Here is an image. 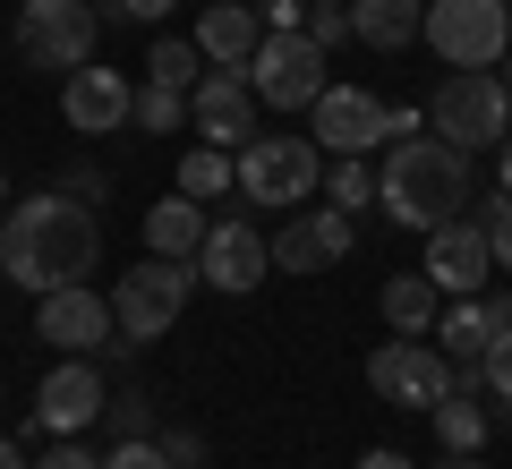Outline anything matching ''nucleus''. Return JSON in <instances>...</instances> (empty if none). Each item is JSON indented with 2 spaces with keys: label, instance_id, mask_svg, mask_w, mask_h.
<instances>
[{
  "label": "nucleus",
  "instance_id": "a211bd4d",
  "mask_svg": "<svg viewBox=\"0 0 512 469\" xmlns=\"http://www.w3.org/2000/svg\"><path fill=\"white\" fill-rule=\"evenodd\" d=\"M205 231H214V214H205L197 197H180V188H171L163 205H146V256H171V265H197Z\"/></svg>",
  "mask_w": 512,
  "mask_h": 469
},
{
  "label": "nucleus",
  "instance_id": "72a5a7b5",
  "mask_svg": "<svg viewBox=\"0 0 512 469\" xmlns=\"http://www.w3.org/2000/svg\"><path fill=\"white\" fill-rule=\"evenodd\" d=\"M26 469H103V461H94L77 435H52V452H43V461H26Z\"/></svg>",
  "mask_w": 512,
  "mask_h": 469
},
{
  "label": "nucleus",
  "instance_id": "37998d69",
  "mask_svg": "<svg viewBox=\"0 0 512 469\" xmlns=\"http://www.w3.org/2000/svg\"><path fill=\"white\" fill-rule=\"evenodd\" d=\"M0 214H9V171H0Z\"/></svg>",
  "mask_w": 512,
  "mask_h": 469
},
{
  "label": "nucleus",
  "instance_id": "4468645a",
  "mask_svg": "<svg viewBox=\"0 0 512 469\" xmlns=\"http://www.w3.org/2000/svg\"><path fill=\"white\" fill-rule=\"evenodd\" d=\"M103 401H111L103 367L94 359H60V367H43V384H35V427L43 435H86L94 418H103Z\"/></svg>",
  "mask_w": 512,
  "mask_h": 469
},
{
  "label": "nucleus",
  "instance_id": "a18cd8bd",
  "mask_svg": "<svg viewBox=\"0 0 512 469\" xmlns=\"http://www.w3.org/2000/svg\"><path fill=\"white\" fill-rule=\"evenodd\" d=\"M504 9H512V0H504ZM504 60H512V52H504Z\"/></svg>",
  "mask_w": 512,
  "mask_h": 469
},
{
  "label": "nucleus",
  "instance_id": "79ce46f5",
  "mask_svg": "<svg viewBox=\"0 0 512 469\" xmlns=\"http://www.w3.org/2000/svg\"><path fill=\"white\" fill-rule=\"evenodd\" d=\"M495 188H512V137H504V171H495Z\"/></svg>",
  "mask_w": 512,
  "mask_h": 469
},
{
  "label": "nucleus",
  "instance_id": "b1692460",
  "mask_svg": "<svg viewBox=\"0 0 512 469\" xmlns=\"http://www.w3.org/2000/svg\"><path fill=\"white\" fill-rule=\"evenodd\" d=\"M128 128H146V137H180V128H188V94L163 86V77H146L137 103H128Z\"/></svg>",
  "mask_w": 512,
  "mask_h": 469
},
{
  "label": "nucleus",
  "instance_id": "9d476101",
  "mask_svg": "<svg viewBox=\"0 0 512 469\" xmlns=\"http://www.w3.org/2000/svg\"><path fill=\"white\" fill-rule=\"evenodd\" d=\"M35 342L69 350V359H94V350H111V299L94 282H60L35 299Z\"/></svg>",
  "mask_w": 512,
  "mask_h": 469
},
{
  "label": "nucleus",
  "instance_id": "ddd939ff",
  "mask_svg": "<svg viewBox=\"0 0 512 469\" xmlns=\"http://www.w3.org/2000/svg\"><path fill=\"white\" fill-rule=\"evenodd\" d=\"M308 111H316L325 154H376V145H393V103L367 94V86H325Z\"/></svg>",
  "mask_w": 512,
  "mask_h": 469
},
{
  "label": "nucleus",
  "instance_id": "6ab92c4d",
  "mask_svg": "<svg viewBox=\"0 0 512 469\" xmlns=\"http://www.w3.org/2000/svg\"><path fill=\"white\" fill-rule=\"evenodd\" d=\"M419 26H427V0H350V35L367 52H402V43H419Z\"/></svg>",
  "mask_w": 512,
  "mask_h": 469
},
{
  "label": "nucleus",
  "instance_id": "393cba45",
  "mask_svg": "<svg viewBox=\"0 0 512 469\" xmlns=\"http://www.w3.org/2000/svg\"><path fill=\"white\" fill-rule=\"evenodd\" d=\"M146 77H163V86L197 94V77H205V52H197V35H163V43L146 52Z\"/></svg>",
  "mask_w": 512,
  "mask_h": 469
},
{
  "label": "nucleus",
  "instance_id": "f03ea898",
  "mask_svg": "<svg viewBox=\"0 0 512 469\" xmlns=\"http://www.w3.org/2000/svg\"><path fill=\"white\" fill-rule=\"evenodd\" d=\"M376 205L393 231H436V222L470 214L478 205V180H470V154H461L453 137H393L384 145V163H376Z\"/></svg>",
  "mask_w": 512,
  "mask_h": 469
},
{
  "label": "nucleus",
  "instance_id": "2eb2a0df",
  "mask_svg": "<svg viewBox=\"0 0 512 469\" xmlns=\"http://www.w3.org/2000/svg\"><path fill=\"white\" fill-rule=\"evenodd\" d=\"M188 128H197L205 145H222V154H239V145L256 137V94L239 69H205L197 94H188Z\"/></svg>",
  "mask_w": 512,
  "mask_h": 469
},
{
  "label": "nucleus",
  "instance_id": "9b49d317",
  "mask_svg": "<svg viewBox=\"0 0 512 469\" xmlns=\"http://www.w3.org/2000/svg\"><path fill=\"white\" fill-rule=\"evenodd\" d=\"M265 273H274L265 231H256L248 214H214V231H205V248H197V282H205V290H231V299H248Z\"/></svg>",
  "mask_w": 512,
  "mask_h": 469
},
{
  "label": "nucleus",
  "instance_id": "ea45409f",
  "mask_svg": "<svg viewBox=\"0 0 512 469\" xmlns=\"http://www.w3.org/2000/svg\"><path fill=\"white\" fill-rule=\"evenodd\" d=\"M436 469H487V461H478V452H444Z\"/></svg>",
  "mask_w": 512,
  "mask_h": 469
},
{
  "label": "nucleus",
  "instance_id": "f704fd0d",
  "mask_svg": "<svg viewBox=\"0 0 512 469\" xmlns=\"http://www.w3.org/2000/svg\"><path fill=\"white\" fill-rule=\"evenodd\" d=\"M256 18H265V35H291V26H308V0H256Z\"/></svg>",
  "mask_w": 512,
  "mask_h": 469
},
{
  "label": "nucleus",
  "instance_id": "0eeeda50",
  "mask_svg": "<svg viewBox=\"0 0 512 469\" xmlns=\"http://www.w3.org/2000/svg\"><path fill=\"white\" fill-rule=\"evenodd\" d=\"M94 35H103V9L94 0H18V60L26 69H86Z\"/></svg>",
  "mask_w": 512,
  "mask_h": 469
},
{
  "label": "nucleus",
  "instance_id": "2f4dec72",
  "mask_svg": "<svg viewBox=\"0 0 512 469\" xmlns=\"http://www.w3.org/2000/svg\"><path fill=\"white\" fill-rule=\"evenodd\" d=\"M103 418H111L120 435H154V401H146V393H120V401H103Z\"/></svg>",
  "mask_w": 512,
  "mask_h": 469
},
{
  "label": "nucleus",
  "instance_id": "423d86ee",
  "mask_svg": "<svg viewBox=\"0 0 512 469\" xmlns=\"http://www.w3.org/2000/svg\"><path fill=\"white\" fill-rule=\"evenodd\" d=\"M427 52L444 69H504L512 52V9L504 0H427Z\"/></svg>",
  "mask_w": 512,
  "mask_h": 469
},
{
  "label": "nucleus",
  "instance_id": "7ed1b4c3",
  "mask_svg": "<svg viewBox=\"0 0 512 469\" xmlns=\"http://www.w3.org/2000/svg\"><path fill=\"white\" fill-rule=\"evenodd\" d=\"M188 290H197V265H171V256H146V265H128L120 290H111V350H146L180 325Z\"/></svg>",
  "mask_w": 512,
  "mask_h": 469
},
{
  "label": "nucleus",
  "instance_id": "dca6fc26",
  "mask_svg": "<svg viewBox=\"0 0 512 469\" xmlns=\"http://www.w3.org/2000/svg\"><path fill=\"white\" fill-rule=\"evenodd\" d=\"M128 103H137V86H128L120 69H69L60 77V120L77 128V137H120L128 128Z\"/></svg>",
  "mask_w": 512,
  "mask_h": 469
},
{
  "label": "nucleus",
  "instance_id": "58836bf2",
  "mask_svg": "<svg viewBox=\"0 0 512 469\" xmlns=\"http://www.w3.org/2000/svg\"><path fill=\"white\" fill-rule=\"evenodd\" d=\"M359 469H419V461H402L393 444H376V452H359Z\"/></svg>",
  "mask_w": 512,
  "mask_h": 469
},
{
  "label": "nucleus",
  "instance_id": "5701e85b",
  "mask_svg": "<svg viewBox=\"0 0 512 469\" xmlns=\"http://www.w3.org/2000/svg\"><path fill=\"white\" fill-rule=\"evenodd\" d=\"M427 418H436L444 452H487V427H495V418L478 410V393H444V401H436Z\"/></svg>",
  "mask_w": 512,
  "mask_h": 469
},
{
  "label": "nucleus",
  "instance_id": "aec40b11",
  "mask_svg": "<svg viewBox=\"0 0 512 469\" xmlns=\"http://www.w3.org/2000/svg\"><path fill=\"white\" fill-rule=\"evenodd\" d=\"M427 342H436L444 359H487V342H495L487 299H444V307H436V333H427Z\"/></svg>",
  "mask_w": 512,
  "mask_h": 469
},
{
  "label": "nucleus",
  "instance_id": "412c9836",
  "mask_svg": "<svg viewBox=\"0 0 512 469\" xmlns=\"http://www.w3.org/2000/svg\"><path fill=\"white\" fill-rule=\"evenodd\" d=\"M436 307H444V290L427 282V273H393V282H384V325L393 333H436Z\"/></svg>",
  "mask_w": 512,
  "mask_h": 469
},
{
  "label": "nucleus",
  "instance_id": "c03bdc74",
  "mask_svg": "<svg viewBox=\"0 0 512 469\" xmlns=\"http://www.w3.org/2000/svg\"><path fill=\"white\" fill-rule=\"evenodd\" d=\"M504 94H512V60H504Z\"/></svg>",
  "mask_w": 512,
  "mask_h": 469
},
{
  "label": "nucleus",
  "instance_id": "f3484780",
  "mask_svg": "<svg viewBox=\"0 0 512 469\" xmlns=\"http://www.w3.org/2000/svg\"><path fill=\"white\" fill-rule=\"evenodd\" d=\"M256 43H265V18H256L248 0H214V9L197 18V52H205V69H248Z\"/></svg>",
  "mask_w": 512,
  "mask_h": 469
},
{
  "label": "nucleus",
  "instance_id": "1a4fd4ad",
  "mask_svg": "<svg viewBox=\"0 0 512 469\" xmlns=\"http://www.w3.org/2000/svg\"><path fill=\"white\" fill-rule=\"evenodd\" d=\"M367 384H376V401H393V410H436V401L453 393V359H444L436 342H419V333H393V342H376V359H367Z\"/></svg>",
  "mask_w": 512,
  "mask_h": 469
},
{
  "label": "nucleus",
  "instance_id": "a19ab883",
  "mask_svg": "<svg viewBox=\"0 0 512 469\" xmlns=\"http://www.w3.org/2000/svg\"><path fill=\"white\" fill-rule=\"evenodd\" d=\"M0 469H26V452H18V444H9V435H0Z\"/></svg>",
  "mask_w": 512,
  "mask_h": 469
},
{
  "label": "nucleus",
  "instance_id": "c85d7f7f",
  "mask_svg": "<svg viewBox=\"0 0 512 469\" xmlns=\"http://www.w3.org/2000/svg\"><path fill=\"white\" fill-rule=\"evenodd\" d=\"M487 401L512 418V333H495V342H487Z\"/></svg>",
  "mask_w": 512,
  "mask_h": 469
},
{
  "label": "nucleus",
  "instance_id": "cd10ccee",
  "mask_svg": "<svg viewBox=\"0 0 512 469\" xmlns=\"http://www.w3.org/2000/svg\"><path fill=\"white\" fill-rule=\"evenodd\" d=\"M470 214H478V231H487V248H495V273H512V188H487Z\"/></svg>",
  "mask_w": 512,
  "mask_h": 469
},
{
  "label": "nucleus",
  "instance_id": "39448f33",
  "mask_svg": "<svg viewBox=\"0 0 512 469\" xmlns=\"http://www.w3.org/2000/svg\"><path fill=\"white\" fill-rule=\"evenodd\" d=\"M427 128L453 137L461 154L504 145V137H512V94H504V77H495V69H444V86L427 94Z\"/></svg>",
  "mask_w": 512,
  "mask_h": 469
},
{
  "label": "nucleus",
  "instance_id": "f8f14e48",
  "mask_svg": "<svg viewBox=\"0 0 512 469\" xmlns=\"http://www.w3.org/2000/svg\"><path fill=\"white\" fill-rule=\"evenodd\" d=\"M427 282L444 290V299H478V290L495 282V248H487V231H478V214H453V222H436L427 231Z\"/></svg>",
  "mask_w": 512,
  "mask_h": 469
},
{
  "label": "nucleus",
  "instance_id": "4be33fe9",
  "mask_svg": "<svg viewBox=\"0 0 512 469\" xmlns=\"http://www.w3.org/2000/svg\"><path fill=\"white\" fill-rule=\"evenodd\" d=\"M231 188H239V163L222 154V145H188L180 154V197L214 205V197H231Z\"/></svg>",
  "mask_w": 512,
  "mask_h": 469
},
{
  "label": "nucleus",
  "instance_id": "4c0bfd02",
  "mask_svg": "<svg viewBox=\"0 0 512 469\" xmlns=\"http://www.w3.org/2000/svg\"><path fill=\"white\" fill-rule=\"evenodd\" d=\"M487 299V316H495V333H512V290H478Z\"/></svg>",
  "mask_w": 512,
  "mask_h": 469
},
{
  "label": "nucleus",
  "instance_id": "a878e982",
  "mask_svg": "<svg viewBox=\"0 0 512 469\" xmlns=\"http://www.w3.org/2000/svg\"><path fill=\"white\" fill-rule=\"evenodd\" d=\"M325 205H342V214L376 205V163H367V154H333V171H325Z\"/></svg>",
  "mask_w": 512,
  "mask_h": 469
},
{
  "label": "nucleus",
  "instance_id": "473e14b6",
  "mask_svg": "<svg viewBox=\"0 0 512 469\" xmlns=\"http://www.w3.org/2000/svg\"><path fill=\"white\" fill-rule=\"evenodd\" d=\"M154 444H163V461H171V469H205V435H197V427H163Z\"/></svg>",
  "mask_w": 512,
  "mask_h": 469
},
{
  "label": "nucleus",
  "instance_id": "20e7f679",
  "mask_svg": "<svg viewBox=\"0 0 512 469\" xmlns=\"http://www.w3.org/2000/svg\"><path fill=\"white\" fill-rule=\"evenodd\" d=\"M231 163H239V197L248 205H316V188H325V145L316 137H265L256 128Z\"/></svg>",
  "mask_w": 512,
  "mask_h": 469
},
{
  "label": "nucleus",
  "instance_id": "bb28decb",
  "mask_svg": "<svg viewBox=\"0 0 512 469\" xmlns=\"http://www.w3.org/2000/svg\"><path fill=\"white\" fill-rule=\"evenodd\" d=\"M265 248H274V273H325V239H316V222H308V214L282 222Z\"/></svg>",
  "mask_w": 512,
  "mask_h": 469
},
{
  "label": "nucleus",
  "instance_id": "c9c22d12",
  "mask_svg": "<svg viewBox=\"0 0 512 469\" xmlns=\"http://www.w3.org/2000/svg\"><path fill=\"white\" fill-rule=\"evenodd\" d=\"M111 18H137V26H154V18H171V0H103Z\"/></svg>",
  "mask_w": 512,
  "mask_h": 469
},
{
  "label": "nucleus",
  "instance_id": "6e6552de",
  "mask_svg": "<svg viewBox=\"0 0 512 469\" xmlns=\"http://www.w3.org/2000/svg\"><path fill=\"white\" fill-rule=\"evenodd\" d=\"M239 77H248V94H256L265 111H308L316 94H325V43H316L308 26L265 35V43H256V60H248Z\"/></svg>",
  "mask_w": 512,
  "mask_h": 469
},
{
  "label": "nucleus",
  "instance_id": "7c9ffc66",
  "mask_svg": "<svg viewBox=\"0 0 512 469\" xmlns=\"http://www.w3.org/2000/svg\"><path fill=\"white\" fill-rule=\"evenodd\" d=\"M103 469H171V461H163V444H154V435H120V444L103 452Z\"/></svg>",
  "mask_w": 512,
  "mask_h": 469
},
{
  "label": "nucleus",
  "instance_id": "f257e3e1",
  "mask_svg": "<svg viewBox=\"0 0 512 469\" xmlns=\"http://www.w3.org/2000/svg\"><path fill=\"white\" fill-rule=\"evenodd\" d=\"M103 265V222H94V205H77L69 188H43V197L9 205L0 214V273L18 290H60V282H86V273Z\"/></svg>",
  "mask_w": 512,
  "mask_h": 469
},
{
  "label": "nucleus",
  "instance_id": "e433bc0d",
  "mask_svg": "<svg viewBox=\"0 0 512 469\" xmlns=\"http://www.w3.org/2000/svg\"><path fill=\"white\" fill-rule=\"evenodd\" d=\"M60 188H69L77 205H103V171H69V180H60Z\"/></svg>",
  "mask_w": 512,
  "mask_h": 469
},
{
  "label": "nucleus",
  "instance_id": "c756f323",
  "mask_svg": "<svg viewBox=\"0 0 512 469\" xmlns=\"http://www.w3.org/2000/svg\"><path fill=\"white\" fill-rule=\"evenodd\" d=\"M308 35L325 43V52H333V43H350V0H308Z\"/></svg>",
  "mask_w": 512,
  "mask_h": 469
}]
</instances>
